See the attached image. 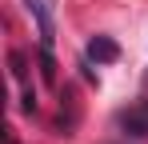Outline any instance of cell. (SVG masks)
Listing matches in <instances>:
<instances>
[{
  "label": "cell",
  "instance_id": "4",
  "mask_svg": "<svg viewBox=\"0 0 148 144\" xmlns=\"http://www.w3.org/2000/svg\"><path fill=\"white\" fill-rule=\"evenodd\" d=\"M40 72H44L48 84H56V60H52V48H44V44H40Z\"/></svg>",
  "mask_w": 148,
  "mask_h": 144
},
{
  "label": "cell",
  "instance_id": "3",
  "mask_svg": "<svg viewBox=\"0 0 148 144\" xmlns=\"http://www.w3.org/2000/svg\"><path fill=\"white\" fill-rule=\"evenodd\" d=\"M120 128H124V132H132V136H148V104L120 112Z\"/></svg>",
  "mask_w": 148,
  "mask_h": 144
},
{
  "label": "cell",
  "instance_id": "1",
  "mask_svg": "<svg viewBox=\"0 0 148 144\" xmlns=\"http://www.w3.org/2000/svg\"><path fill=\"white\" fill-rule=\"evenodd\" d=\"M28 4V12L36 16V24H40V44L52 48V40H56V28H52V8H48V0H24Z\"/></svg>",
  "mask_w": 148,
  "mask_h": 144
},
{
  "label": "cell",
  "instance_id": "2",
  "mask_svg": "<svg viewBox=\"0 0 148 144\" xmlns=\"http://www.w3.org/2000/svg\"><path fill=\"white\" fill-rule=\"evenodd\" d=\"M116 56H120L116 40H108V36H92V40H88V60H96V64H112Z\"/></svg>",
  "mask_w": 148,
  "mask_h": 144
},
{
  "label": "cell",
  "instance_id": "5",
  "mask_svg": "<svg viewBox=\"0 0 148 144\" xmlns=\"http://www.w3.org/2000/svg\"><path fill=\"white\" fill-rule=\"evenodd\" d=\"M8 64H12V76H16V80H24V56H20V52H12V56H8Z\"/></svg>",
  "mask_w": 148,
  "mask_h": 144
}]
</instances>
